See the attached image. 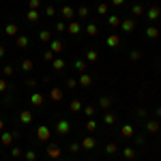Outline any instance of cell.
<instances>
[{"label": "cell", "mask_w": 161, "mask_h": 161, "mask_svg": "<svg viewBox=\"0 0 161 161\" xmlns=\"http://www.w3.org/2000/svg\"><path fill=\"white\" fill-rule=\"evenodd\" d=\"M24 159L26 161H37V153H35V150H26V153H24Z\"/></svg>", "instance_id": "cell-39"}, {"label": "cell", "mask_w": 161, "mask_h": 161, "mask_svg": "<svg viewBox=\"0 0 161 161\" xmlns=\"http://www.w3.org/2000/svg\"><path fill=\"white\" fill-rule=\"evenodd\" d=\"M22 153H24V150L19 148V146H13V148H11V157H13V159H17V157H22Z\"/></svg>", "instance_id": "cell-40"}, {"label": "cell", "mask_w": 161, "mask_h": 161, "mask_svg": "<svg viewBox=\"0 0 161 161\" xmlns=\"http://www.w3.org/2000/svg\"><path fill=\"white\" fill-rule=\"evenodd\" d=\"M75 86H77V80H73V77H69V80H67V88H69V90H73Z\"/></svg>", "instance_id": "cell-43"}, {"label": "cell", "mask_w": 161, "mask_h": 161, "mask_svg": "<svg viewBox=\"0 0 161 161\" xmlns=\"http://www.w3.org/2000/svg\"><path fill=\"white\" fill-rule=\"evenodd\" d=\"M32 118H35V114H32L30 110H22V112H19V123H22V125H30V123H32Z\"/></svg>", "instance_id": "cell-7"}, {"label": "cell", "mask_w": 161, "mask_h": 161, "mask_svg": "<svg viewBox=\"0 0 161 161\" xmlns=\"http://www.w3.org/2000/svg\"><path fill=\"white\" fill-rule=\"evenodd\" d=\"M7 88H9V82L7 80H0V92H4Z\"/></svg>", "instance_id": "cell-48"}, {"label": "cell", "mask_w": 161, "mask_h": 161, "mask_svg": "<svg viewBox=\"0 0 161 161\" xmlns=\"http://www.w3.org/2000/svg\"><path fill=\"white\" fill-rule=\"evenodd\" d=\"M80 148H82V146H80V142H73V144L69 146V150H71V153H80Z\"/></svg>", "instance_id": "cell-47"}, {"label": "cell", "mask_w": 161, "mask_h": 161, "mask_svg": "<svg viewBox=\"0 0 161 161\" xmlns=\"http://www.w3.org/2000/svg\"><path fill=\"white\" fill-rule=\"evenodd\" d=\"M105 153H108V155H114V153H118V146H116V142H110V144H105Z\"/></svg>", "instance_id": "cell-37"}, {"label": "cell", "mask_w": 161, "mask_h": 161, "mask_svg": "<svg viewBox=\"0 0 161 161\" xmlns=\"http://www.w3.org/2000/svg\"><path fill=\"white\" fill-rule=\"evenodd\" d=\"M155 114H157V116H161V108H157V110H155Z\"/></svg>", "instance_id": "cell-55"}, {"label": "cell", "mask_w": 161, "mask_h": 161, "mask_svg": "<svg viewBox=\"0 0 161 161\" xmlns=\"http://www.w3.org/2000/svg\"><path fill=\"white\" fill-rule=\"evenodd\" d=\"M67 32L69 35H80L82 32V26H80V22H67Z\"/></svg>", "instance_id": "cell-9"}, {"label": "cell", "mask_w": 161, "mask_h": 161, "mask_svg": "<svg viewBox=\"0 0 161 161\" xmlns=\"http://www.w3.org/2000/svg\"><path fill=\"white\" fill-rule=\"evenodd\" d=\"M86 35H88V37H97V35H99V28H97V24H88V26H86Z\"/></svg>", "instance_id": "cell-26"}, {"label": "cell", "mask_w": 161, "mask_h": 161, "mask_svg": "<svg viewBox=\"0 0 161 161\" xmlns=\"http://www.w3.org/2000/svg\"><path fill=\"white\" fill-rule=\"evenodd\" d=\"M69 131H71V123H69L67 118H58V120H56V133H58V136H67Z\"/></svg>", "instance_id": "cell-1"}, {"label": "cell", "mask_w": 161, "mask_h": 161, "mask_svg": "<svg viewBox=\"0 0 161 161\" xmlns=\"http://www.w3.org/2000/svg\"><path fill=\"white\" fill-rule=\"evenodd\" d=\"M108 24H110L112 28L120 26V17H118V15H110V17H108Z\"/></svg>", "instance_id": "cell-36"}, {"label": "cell", "mask_w": 161, "mask_h": 161, "mask_svg": "<svg viewBox=\"0 0 161 161\" xmlns=\"http://www.w3.org/2000/svg\"><path fill=\"white\" fill-rule=\"evenodd\" d=\"M56 9H54V7H45V15H47V17H54V15H56Z\"/></svg>", "instance_id": "cell-44"}, {"label": "cell", "mask_w": 161, "mask_h": 161, "mask_svg": "<svg viewBox=\"0 0 161 161\" xmlns=\"http://www.w3.org/2000/svg\"><path fill=\"white\" fill-rule=\"evenodd\" d=\"M39 7H41V0H28V9L30 11H39Z\"/></svg>", "instance_id": "cell-38"}, {"label": "cell", "mask_w": 161, "mask_h": 161, "mask_svg": "<svg viewBox=\"0 0 161 161\" xmlns=\"http://www.w3.org/2000/svg\"><path fill=\"white\" fill-rule=\"evenodd\" d=\"M103 123H105V125H114V123H116V114H112V112H105V116H103Z\"/></svg>", "instance_id": "cell-30"}, {"label": "cell", "mask_w": 161, "mask_h": 161, "mask_svg": "<svg viewBox=\"0 0 161 161\" xmlns=\"http://www.w3.org/2000/svg\"><path fill=\"white\" fill-rule=\"evenodd\" d=\"M60 15H62V22H73L75 9H73V7H69V4H64V7L60 9Z\"/></svg>", "instance_id": "cell-3"}, {"label": "cell", "mask_w": 161, "mask_h": 161, "mask_svg": "<svg viewBox=\"0 0 161 161\" xmlns=\"http://www.w3.org/2000/svg\"><path fill=\"white\" fill-rule=\"evenodd\" d=\"M43 58H45V60H54V52H52V50H47L45 54H43Z\"/></svg>", "instance_id": "cell-49"}, {"label": "cell", "mask_w": 161, "mask_h": 161, "mask_svg": "<svg viewBox=\"0 0 161 161\" xmlns=\"http://www.w3.org/2000/svg\"><path fill=\"white\" fill-rule=\"evenodd\" d=\"M52 67H54V71H62L64 69V60L62 58H54L52 60Z\"/></svg>", "instance_id": "cell-28"}, {"label": "cell", "mask_w": 161, "mask_h": 161, "mask_svg": "<svg viewBox=\"0 0 161 161\" xmlns=\"http://www.w3.org/2000/svg\"><path fill=\"white\" fill-rule=\"evenodd\" d=\"M73 67L77 69V71H80V75L86 73V62H84V60H75V62H73Z\"/></svg>", "instance_id": "cell-35"}, {"label": "cell", "mask_w": 161, "mask_h": 161, "mask_svg": "<svg viewBox=\"0 0 161 161\" xmlns=\"http://www.w3.org/2000/svg\"><path fill=\"white\" fill-rule=\"evenodd\" d=\"M15 136H13V131H4V133H0V144L2 146H11Z\"/></svg>", "instance_id": "cell-6"}, {"label": "cell", "mask_w": 161, "mask_h": 161, "mask_svg": "<svg viewBox=\"0 0 161 161\" xmlns=\"http://www.w3.org/2000/svg\"><path fill=\"white\" fill-rule=\"evenodd\" d=\"M35 69V62L30 60V58H26V60H22V71H26V73H30Z\"/></svg>", "instance_id": "cell-20"}, {"label": "cell", "mask_w": 161, "mask_h": 161, "mask_svg": "<svg viewBox=\"0 0 161 161\" xmlns=\"http://www.w3.org/2000/svg\"><path fill=\"white\" fill-rule=\"evenodd\" d=\"M129 58H131V60H140V58H142V52H140V50H133L131 54H129Z\"/></svg>", "instance_id": "cell-41"}, {"label": "cell", "mask_w": 161, "mask_h": 161, "mask_svg": "<svg viewBox=\"0 0 161 161\" xmlns=\"http://www.w3.org/2000/svg\"><path fill=\"white\" fill-rule=\"evenodd\" d=\"M133 133H136V131H133L131 125H123V127H120V136L123 137H133Z\"/></svg>", "instance_id": "cell-16"}, {"label": "cell", "mask_w": 161, "mask_h": 161, "mask_svg": "<svg viewBox=\"0 0 161 161\" xmlns=\"http://www.w3.org/2000/svg\"><path fill=\"white\" fill-rule=\"evenodd\" d=\"M75 15H77L80 19H86L88 15H90V9H88V7H80V9L75 11Z\"/></svg>", "instance_id": "cell-23"}, {"label": "cell", "mask_w": 161, "mask_h": 161, "mask_svg": "<svg viewBox=\"0 0 161 161\" xmlns=\"http://www.w3.org/2000/svg\"><path fill=\"white\" fill-rule=\"evenodd\" d=\"M123 157L125 159H136V148H131V146H127V148H123Z\"/></svg>", "instance_id": "cell-21"}, {"label": "cell", "mask_w": 161, "mask_h": 161, "mask_svg": "<svg viewBox=\"0 0 161 161\" xmlns=\"http://www.w3.org/2000/svg\"><path fill=\"white\" fill-rule=\"evenodd\" d=\"M39 39H41L43 43H50L52 41V32L50 30H41V32H39Z\"/></svg>", "instance_id": "cell-29"}, {"label": "cell", "mask_w": 161, "mask_h": 161, "mask_svg": "<svg viewBox=\"0 0 161 161\" xmlns=\"http://www.w3.org/2000/svg\"><path fill=\"white\" fill-rule=\"evenodd\" d=\"M105 43H108V47H118V45H120V37H118V35H110Z\"/></svg>", "instance_id": "cell-17"}, {"label": "cell", "mask_w": 161, "mask_h": 161, "mask_svg": "<svg viewBox=\"0 0 161 161\" xmlns=\"http://www.w3.org/2000/svg\"><path fill=\"white\" fill-rule=\"evenodd\" d=\"M144 35H146V39H157L159 37V30H157L155 26H148V28L144 30Z\"/></svg>", "instance_id": "cell-19"}, {"label": "cell", "mask_w": 161, "mask_h": 161, "mask_svg": "<svg viewBox=\"0 0 161 161\" xmlns=\"http://www.w3.org/2000/svg\"><path fill=\"white\" fill-rule=\"evenodd\" d=\"M136 144H144V136H136Z\"/></svg>", "instance_id": "cell-52"}, {"label": "cell", "mask_w": 161, "mask_h": 161, "mask_svg": "<svg viewBox=\"0 0 161 161\" xmlns=\"http://www.w3.org/2000/svg\"><path fill=\"white\" fill-rule=\"evenodd\" d=\"M37 84H39L37 80H26V86L30 88V90H35V88H37Z\"/></svg>", "instance_id": "cell-45"}, {"label": "cell", "mask_w": 161, "mask_h": 161, "mask_svg": "<svg viewBox=\"0 0 161 161\" xmlns=\"http://www.w3.org/2000/svg\"><path fill=\"white\" fill-rule=\"evenodd\" d=\"M69 110H71V112H80V110H82V101H80V99H73L71 103H69Z\"/></svg>", "instance_id": "cell-34"}, {"label": "cell", "mask_w": 161, "mask_h": 161, "mask_svg": "<svg viewBox=\"0 0 161 161\" xmlns=\"http://www.w3.org/2000/svg\"><path fill=\"white\" fill-rule=\"evenodd\" d=\"M80 146H82L84 150H92L95 146H97V140H95L92 136H86L84 140H82V142H80Z\"/></svg>", "instance_id": "cell-5"}, {"label": "cell", "mask_w": 161, "mask_h": 161, "mask_svg": "<svg viewBox=\"0 0 161 161\" xmlns=\"http://www.w3.org/2000/svg\"><path fill=\"white\" fill-rule=\"evenodd\" d=\"M97 58H99V52L97 50H86V60L88 62H97Z\"/></svg>", "instance_id": "cell-25"}, {"label": "cell", "mask_w": 161, "mask_h": 161, "mask_svg": "<svg viewBox=\"0 0 161 161\" xmlns=\"http://www.w3.org/2000/svg\"><path fill=\"white\" fill-rule=\"evenodd\" d=\"M50 50L54 52V54H60V52H62V43H60V41H56V39H54V41L50 43Z\"/></svg>", "instance_id": "cell-27"}, {"label": "cell", "mask_w": 161, "mask_h": 161, "mask_svg": "<svg viewBox=\"0 0 161 161\" xmlns=\"http://www.w3.org/2000/svg\"><path fill=\"white\" fill-rule=\"evenodd\" d=\"M120 28H123V32H131V30H136V19H133V17L123 19V22H120Z\"/></svg>", "instance_id": "cell-8"}, {"label": "cell", "mask_w": 161, "mask_h": 161, "mask_svg": "<svg viewBox=\"0 0 161 161\" xmlns=\"http://www.w3.org/2000/svg\"><path fill=\"white\" fill-rule=\"evenodd\" d=\"M50 97H52V101H62V90L58 86H54L50 90Z\"/></svg>", "instance_id": "cell-18"}, {"label": "cell", "mask_w": 161, "mask_h": 161, "mask_svg": "<svg viewBox=\"0 0 161 161\" xmlns=\"http://www.w3.org/2000/svg\"><path fill=\"white\" fill-rule=\"evenodd\" d=\"M97 13H99V15H108V13H110V7H108L105 2H99V4H97Z\"/></svg>", "instance_id": "cell-32"}, {"label": "cell", "mask_w": 161, "mask_h": 161, "mask_svg": "<svg viewBox=\"0 0 161 161\" xmlns=\"http://www.w3.org/2000/svg\"><path fill=\"white\" fill-rule=\"evenodd\" d=\"M84 114H86V116H95V108H92V105H86V108H84Z\"/></svg>", "instance_id": "cell-46"}, {"label": "cell", "mask_w": 161, "mask_h": 161, "mask_svg": "<svg viewBox=\"0 0 161 161\" xmlns=\"http://www.w3.org/2000/svg\"><path fill=\"white\" fill-rule=\"evenodd\" d=\"M146 17H148L150 22L159 19V17H161V9H159V7H150V9H146Z\"/></svg>", "instance_id": "cell-10"}, {"label": "cell", "mask_w": 161, "mask_h": 161, "mask_svg": "<svg viewBox=\"0 0 161 161\" xmlns=\"http://www.w3.org/2000/svg\"><path fill=\"white\" fill-rule=\"evenodd\" d=\"M125 2H127V0H112V4H114V7H123Z\"/></svg>", "instance_id": "cell-51"}, {"label": "cell", "mask_w": 161, "mask_h": 161, "mask_svg": "<svg viewBox=\"0 0 161 161\" xmlns=\"http://www.w3.org/2000/svg\"><path fill=\"white\" fill-rule=\"evenodd\" d=\"M4 54H7V50H4V45H2V43H0V58H2V56H4Z\"/></svg>", "instance_id": "cell-53"}, {"label": "cell", "mask_w": 161, "mask_h": 161, "mask_svg": "<svg viewBox=\"0 0 161 161\" xmlns=\"http://www.w3.org/2000/svg\"><path fill=\"white\" fill-rule=\"evenodd\" d=\"M45 150H47V157H50L52 161H56V159H58V157H60V153H62V150H60V146H58V144H50V146H47V148H45Z\"/></svg>", "instance_id": "cell-4"}, {"label": "cell", "mask_w": 161, "mask_h": 161, "mask_svg": "<svg viewBox=\"0 0 161 161\" xmlns=\"http://www.w3.org/2000/svg\"><path fill=\"white\" fill-rule=\"evenodd\" d=\"M159 131H161V125H159Z\"/></svg>", "instance_id": "cell-56"}, {"label": "cell", "mask_w": 161, "mask_h": 161, "mask_svg": "<svg viewBox=\"0 0 161 161\" xmlns=\"http://www.w3.org/2000/svg\"><path fill=\"white\" fill-rule=\"evenodd\" d=\"M30 105H35V108H41V105H43V95H39V92H32V95H30Z\"/></svg>", "instance_id": "cell-13"}, {"label": "cell", "mask_w": 161, "mask_h": 161, "mask_svg": "<svg viewBox=\"0 0 161 161\" xmlns=\"http://www.w3.org/2000/svg\"><path fill=\"white\" fill-rule=\"evenodd\" d=\"M146 131H148V133H157V131H159V123H157V120H148V123H146Z\"/></svg>", "instance_id": "cell-24"}, {"label": "cell", "mask_w": 161, "mask_h": 161, "mask_svg": "<svg viewBox=\"0 0 161 161\" xmlns=\"http://www.w3.org/2000/svg\"><path fill=\"white\" fill-rule=\"evenodd\" d=\"M56 32H67V22H58L56 24Z\"/></svg>", "instance_id": "cell-42"}, {"label": "cell", "mask_w": 161, "mask_h": 161, "mask_svg": "<svg viewBox=\"0 0 161 161\" xmlns=\"http://www.w3.org/2000/svg\"><path fill=\"white\" fill-rule=\"evenodd\" d=\"M131 15H133V19L140 17V15H144V7H142V4H133V7H131Z\"/></svg>", "instance_id": "cell-22"}, {"label": "cell", "mask_w": 161, "mask_h": 161, "mask_svg": "<svg viewBox=\"0 0 161 161\" xmlns=\"http://www.w3.org/2000/svg\"><path fill=\"white\" fill-rule=\"evenodd\" d=\"M39 17H41V13H39V11H30V9H28V13H26V19H28L30 24H37Z\"/></svg>", "instance_id": "cell-15"}, {"label": "cell", "mask_w": 161, "mask_h": 161, "mask_svg": "<svg viewBox=\"0 0 161 161\" xmlns=\"http://www.w3.org/2000/svg\"><path fill=\"white\" fill-rule=\"evenodd\" d=\"M17 30H19V28H17V24H13V22L4 26V35H9V37H17V35H19Z\"/></svg>", "instance_id": "cell-11"}, {"label": "cell", "mask_w": 161, "mask_h": 161, "mask_svg": "<svg viewBox=\"0 0 161 161\" xmlns=\"http://www.w3.org/2000/svg\"><path fill=\"white\" fill-rule=\"evenodd\" d=\"M77 84L84 86V88H88L90 84H92V77H90L88 73H82V75H80V80H77Z\"/></svg>", "instance_id": "cell-14"}, {"label": "cell", "mask_w": 161, "mask_h": 161, "mask_svg": "<svg viewBox=\"0 0 161 161\" xmlns=\"http://www.w3.org/2000/svg\"><path fill=\"white\" fill-rule=\"evenodd\" d=\"M97 103H99V108H103V110H108V108L112 105V99H110V97H101V99L97 101Z\"/></svg>", "instance_id": "cell-33"}, {"label": "cell", "mask_w": 161, "mask_h": 161, "mask_svg": "<svg viewBox=\"0 0 161 161\" xmlns=\"http://www.w3.org/2000/svg\"><path fill=\"white\" fill-rule=\"evenodd\" d=\"M28 43H30V41H28V37H26V35H17V37H15V45H17L19 50L28 47Z\"/></svg>", "instance_id": "cell-12"}, {"label": "cell", "mask_w": 161, "mask_h": 161, "mask_svg": "<svg viewBox=\"0 0 161 161\" xmlns=\"http://www.w3.org/2000/svg\"><path fill=\"white\" fill-rule=\"evenodd\" d=\"M37 137L41 140V142H50V137H52L50 127H47V125H39V129H37Z\"/></svg>", "instance_id": "cell-2"}, {"label": "cell", "mask_w": 161, "mask_h": 161, "mask_svg": "<svg viewBox=\"0 0 161 161\" xmlns=\"http://www.w3.org/2000/svg\"><path fill=\"white\" fill-rule=\"evenodd\" d=\"M2 129H4V120L0 118V131H2Z\"/></svg>", "instance_id": "cell-54"}, {"label": "cell", "mask_w": 161, "mask_h": 161, "mask_svg": "<svg viewBox=\"0 0 161 161\" xmlns=\"http://www.w3.org/2000/svg\"><path fill=\"white\" fill-rule=\"evenodd\" d=\"M2 71H4V75H13V67H11V64H4Z\"/></svg>", "instance_id": "cell-50"}, {"label": "cell", "mask_w": 161, "mask_h": 161, "mask_svg": "<svg viewBox=\"0 0 161 161\" xmlns=\"http://www.w3.org/2000/svg\"><path fill=\"white\" fill-rule=\"evenodd\" d=\"M86 131H88V133H95V131H97V120L88 118V120H86Z\"/></svg>", "instance_id": "cell-31"}]
</instances>
